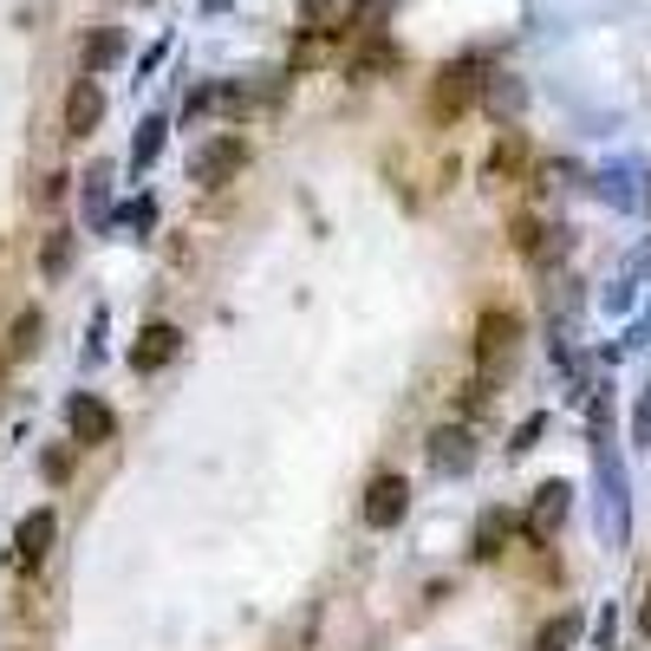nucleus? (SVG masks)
<instances>
[{"label": "nucleus", "mask_w": 651, "mask_h": 651, "mask_svg": "<svg viewBox=\"0 0 651 651\" xmlns=\"http://www.w3.org/2000/svg\"><path fill=\"white\" fill-rule=\"evenodd\" d=\"M98 117H104V91H98V78H72V91H65V130H72V137H91Z\"/></svg>", "instance_id": "8"}, {"label": "nucleus", "mask_w": 651, "mask_h": 651, "mask_svg": "<svg viewBox=\"0 0 651 651\" xmlns=\"http://www.w3.org/2000/svg\"><path fill=\"white\" fill-rule=\"evenodd\" d=\"M391 7H398V0H352V13H346L339 39H378V26L391 20Z\"/></svg>", "instance_id": "13"}, {"label": "nucleus", "mask_w": 651, "mask_h": 651, "mask_svg": "<svg viewBox=\"0 0 651 651\" xmlns=\"http://www.w3.org/2000/svg\"><path fill=\"white\" fill-rule=\"evenodd\" d=\"M52 535H59V515H52V509H33V515L13 528V554H20V567H26V574L52 554Z\"/></svg>", "instance_id": "7"}, {"label": "nucleus", "mask_w": 651, "mask_h": 651, "mask_svg": "<svg viewBox=\"0 0 651 651\" xmlns=\"http://www.w3.org/2000/svg\"><path fill=\"white\" fill-rule=\"evenodd\" d=\"M39 333H46V320L26 306V313H13V326H7V359H26L33 346H39Z\"/></svg>", "instance_id": "17"}, {"label": "nucleus", "mask_w": 651, "mask_h": 651, "mask_svg": "<svg viewBox=\"0 0 651 651\" xmlns=\"http://www.w3.org/2000/svg\"><path fill=\"white\" fill-rule=\"evenodd\" d=\"M470 463H476V437H470L463 424H450V430L430 437V470H437V476H463Z\"/></svg>", "instance_id": "9"}, {"label": "nucleus", "mask_w": 651, "mask_h": 651, "mask_svg": "<svg viewBox=\"0 0 651 651\" xmlns=\"http://www.w3.org/2000/svg\"><path fill=\"white\" fill-rule=\"evenodd\" d=\"M574 639H580V613H554V619L535 633V651H574Z\"/></svg>", "instance_id": "18"}, {"label": "nucleus", "mask_w": 651, "mask_h": 651, "mask_svg": "<svg viewBox=\"0 0 651 651\" xmlns=\"http://www.w3.org/2000/svg\"><path fill=\"white\" fill-rule=\"evenodd\" d=\"M515 352H522V313L515 306H483V320H476V372L496 378Z\"/></svg>", "instance_id": "1"}, {"label": "nucleus", "mask_w": 651, "mask_h": 651, "mask_svg": "<svg viewBox=\"0 0 651 651\" xmlns=\"http://www.w3.org/2000/svg\"><path fill=\"white\" fill-rule=\"evenodd\" d=\"M157 150H163V117H150V124H143V137H137V157H130V163H137V170H143V163H157Z\"/></svg>", "instance_id": "21"}, {"label": "nucleus", "mask_w": 651, "mask_h": 651, "mask_svg": "<svg viewBox=\"0 0 651 651\" xmlns=\"http://www.w3.org/2000/svg\"><path fill=\"white\" fill-rule=\"evenodd\" d=\"M483 85H489V72L476 65V59H456V65H443L437 72V85H430V117H463L470 111V98H483Z\"/></svg>", "instance_id": "2"}, {"label": "nucleus", "mask_w": 651, "mask_h": 651, "mask_svg": "<svg viewBox=\"0 0 651 651\" xmlns=\"http://www.w3.org/2000/svg\"><path fill=\"white\" fill-rule=\"evenodd\" d=\"M404 509H411V489H404V476H372V489H365V528H398L404 522Z\"/></svg>", "instance_id": "5"}, {"label": "nucleus", "mask_w": 651, "mask_h": 651, "mask_svg": "<svg viewBox=\"0 0 651 651\" xmlns=\"http://www.w3.org/2000/svg\"><path fill=\"white\" fill-rule=\"evenodd\" d=\"M509 528H515L509 515H483V522H476V548H470V554H476V561H496V554H502V541H509Z\"/></svg>", "instance_id": "19"}, {"label": "nucleus", "mask_w": 651, "mask_h": 651, "mask_svg": "<svg viewBox=\"0 0 651 651\" xmlns=\"http://www.w3.org/2000/svg\"><path fill=\"white\" fill-rule=\"evenodd\" d=\"M391 65H398V46H391V39H365L346 72H352V78H378V72H391Z\"/></svg>", "instance_id": "14"}, {"label": "nucleus", "mask_w": 651, "mask_h": 651, "mask_svg": "<svg viewBox=\"0 0 651 651\" xmlns=\"http://www.w3.org/2000/svg\"><path fill=\"white\" fill-rule=\"evenodd\" d=\"M535 437H541V417H528V424H522V430H515V443H509V450H528V443H535Z\"/></svg>", "instance_id": "23"}, {"label": "nucleus", "mask_w": 651, "mask_h": 651, "mask_svg": "<svg viewBox=\"0 0 651 651\" xmlns=\"http://www.w3.org/2000/svg\"><path fill=\"white\" fill-rule=\"evenodd\" d=\"M561 515H567V483H548V489H535V509H528V535H535V541H548V535L561 528Z\"/></svg>", "instance_id": "11"}, {"label": "nucleus", "mask_w": 651, "mask_h": 651, "mask_svg": "<svg viewBox=\"0 0 651 651\" xmlns=\"http://www.w3.org/2000/svg\"><path fill=\"white\" fill-rule=\"evenodd\" d=\"M72 267V228H46V248H39V274L46 280H65Z\"/></svg>", "instance_id": "15"}, {"label": "nucleus", "mask_w": 651, "mask_h": 651, "mask_svg": "<svg viewBox=\"0 0 651 651\" xmlns=\"http://www.w3.org/2000/svg\"><path fill=\"white\" fill-rule=\"evenodd\" d=\"M509 241H515V254H528V261H548V254H554V241H548V222H541V215H528V209L509 222Z\"/></svg>", "instance_id": "12"}, {"label": "nucleus", "mask_w": 651, "mask_h": 651, "mask_svg": "<svg viewBox=\"0 0 651 651\" xmlns=\"http://www.w3.org/2000/svg\"><path fill=\"white\" fill-rule=\"evenodd\" d=\"M639 626H646V633H651V593H646V613H639Z\"/></svg>", "instance_id": "25"}, {"label": "nucleus", "mask_w": 651, "mask_h": 651, "mask_svg": "<svg viewBox=\"0 0 651 651\" xmlns=\"http://www.w3.org/2000/svg\"><path fill=\"white\" fill-rule=\"evenodd\" d=\"M65 430H72L85 450H98V443H111V437H117V417H111V404H104V398L72 391V398H65Z\"/></svg>", "instance_id": "4"}, {"label": "nucleus", "mask_w": 651, "mask_h": 651, "mask_svg": "<svg viewBox=\"0 0 651 651\" xmlns=\"http://www.w3.org/2000/svg\"><path fill=\"white\" fill-rule=\"evenodd\" d=\"M176 352H183V333H176L170 320H150V326L137 333V346H130V372H143V378H150V372H163Z\"/></svg>", "instance_id": "6"}, {"label": "nucleus", "mask_w": 651, "mask_h": 651, "mask_svg": "<svg viewBox=\"0 0 651 651\" xmlns=\"http://www.w3.org/2000/svg\"><path fill=\"white\" fill-rule=\"evenodd\" d=\"M39 470H46V483H65V476H72V450H46Z\"/></svg>", "instance_id": "22"}, {"label": "nucleus", "mask_w": 651, "mask_h": 651, "mask_svg": "<svg viewBox=\"0 0 651 651\" xmlns=\"http://www.w3.org/2000/svg\"><path fill=\"white\" fill-rule=\"evenodd\" d=\"M528 170V137L522 130H502L496 143H489V183H515Z\"/></svg>", "instance_id": "10"}, {"label": "nucleus", "mask_w": 651, "mask_h": 651, "mask_svg": "<svg viewBox=\"0 0 651 651\" xmlns=\"http://www.w3.org/2000/svg\"><path fill=\"white\" fill-rule=\"evenodd\" d=\"M241 163H248V143L228 130V137H209L202 150H196V163H189V176L202 183V189H222V183H235L241 176Z\"/></svg>", "instance_id": "3"}, {"label": "nucleus", "mask_w": 651, "mask_h": 651, "mask_svg": "<svg viewBox=\"0 0 651 651\" xmlns=\"http://www.w3.org/2000/svg\"><path fill=\"white\" fill-rule=\"evenodd\" d=\"M117 52H124V33H117V26H98V33L85 39V78H91V72H104Z\"/></svg>", "instance_id": "16"}, {"label": "nucleus", "mask_w": 651, "mask_h": 651, "mask_svg": "<svg viewBox=\"0 0 651 651\" xmlns=\"http://www.w3.org/2000/svg\"><path fill=\"white\" fill-rule=\"evenodd\" d=\"M333 7H339V0H300V13H306V20H313V26H320V20H326V13H333Z\"/></svg>", "instance_id": "24"}, {"label": "nucleus", "mask_w": 651, "mask_h": 651, "mask_svg": "<svg viewBox=\"0 0 651 651\" xmlns=\"http://www.w3.org/2000/svg\"><path fill=\"white\" fill-rule=\"evenodd\" d=\"M522 98H528V91H522L515 78H496V72H489V85H483V104H489V111H509V117H515Z\"/></svg>", "instance_id": "20"}]
</instances>
